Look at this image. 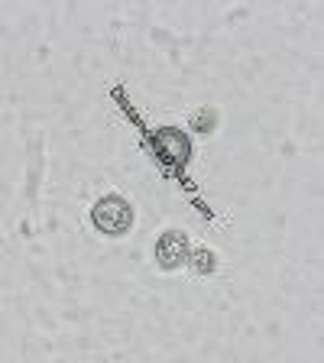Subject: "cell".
<instances>
[{
	"instance_id": "obj_1",
	"label": "cell",
	"mask_w": 324,
	"mask_h": 363,
	"mask_svg": "<svg viewBox=\"0 0 324 363\" xmlns=\"http://www.w3.org/2000/svg\"><path fill=\"white\" fill-rule=\"evenodd\" d=\"M91 220L104 237H121L133 227V208L121 195H107L91 208Z\"/></svg>"
},
{
	"instance_id": "obj_2",
	"label": "cell",
	"mask_w": 324,
	"mask_h": 363,
	"mask_svg": "<svg viewBox=\"0 0 324 363\" xmlns=\"http://www.w3.org/2000/svg\"><path fill=\"white\" fill-rule=\"evenodd\" d=\"M152 152H156L166 166H185L191 159V140L179 127H159L152 133Z\"/></svg>"
},
{
	"instance_id": "obj_3",
	"label": "cell",
	"mask_w": 324,
	"mask_h": 363,
	"mask_svg": "<svg viewBox=\"0 0 324 363\" xmlns=\"http://www.w3.org/2000/svg\"><path fill=\"white\" fill-rule=\"evenodd\" d=\"M189 253H191L189 237L181 234V230H166L156 243V263L162 269H181V266L189 263Z\"/></svg>"
},
{
	"instance_id": "obj_4",
	"label": "cell",
	"mask_w": 324,
	"mask_h": 363,
	"mask_svg": "<svg viewBox=\"0 0 324 363\" xmlns=\"http://www.w3.org/2000/svg\"><path fill=\"white\" fill-rule=\"evenodd\" d=\"M185 266H189L195 276H211V272L218 269V257H214L208 247H201V250H191V253H189V263H185Z\"/></svg>"
},
{
	"instance_id": "obj_5",
	"label": "cell",
	"mask_w": 324,
	"mask_h": 363,
	"mask_svg": "<svg viewBox=\"0 0 324 363\" xmlns=\"http://www.w3.org/2000/svg\"><path fill=\"white\" fill-rule=\"evenodd\" d=\"M211 123H214V113L211 111L204 113V117H201V113H195V117H191V127H195V130H211Z\"/></svg>"
}]
</instances>
